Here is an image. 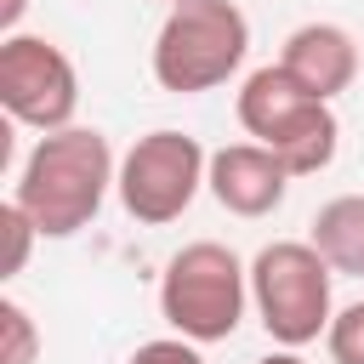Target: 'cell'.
<instances>
[{"instance_id":"obj_10","label":"cell","mask_w":364,"mask_h":364,"mask_svg":"<svg viewBox=\"0 0 364 364\" xmlns=\"http://www.w3.org/2000/svg\"><path fill=\"white\" fill-rule=\"evenodd\" d=\"M313 245L336 273H364V193H336L313 216Z\"/></svg>"},{"instance_id":"obj_15","label":"cell","mask_w":364,"mask_h":364,"mask_svg":"<svg viewBox=\"0 0 364 364\" xmlns=\"http://www.w3.org/2000/svg\"><path fill=\"white\" fill-rule=\"evenodd\" d=\"M23 6H28V0H0V28H6V34H17V17H23Z\"/></svg>"},{"instance_id":"obj_8","label":"cell","mask_w":364,"mask_h":364,"mask_svg":"<svg viewBox=\"0 0 364 364\" xmlns=\"http://www.w3.org/2000/svg\"><path fill=\"white\" fill-rule=\"evenodd\" d=\"M205 188L222 210L233 216H267L284 205V188H290V165L262 148V142H228L210 154V171H205Z\"/></svg>"},{"instance_id":"obj_11","label":"cell","mask_w":364,"mask_h":364,"mask_svg":"<svg viewBox=\"0 0 364 364\" xmlns=\"http://www.w3.org/2000/svg\"><path fill=\"white\" fill-rule=\"evenodd\" d=\"M40 358V330L23 301H0V364H34Z\"/></svg>"},{"instance_id":"obj_12","label":"cell","mask_w":364,"mask_h":364,"mask_svg":"<svg viewBox=\"0 0 364 364\" xmlns=\"http://www.w3.org/2000/svg\"><path fill=\"white\" fill-rule=\"evenodd\" d=\"M324 347H330L336 364H364V301H353V307H341V313L330 318Z\"/></svg>"},{"instance_id":"obj_13","label":"cell","mask_w":364,"mask_h":364,"mask_svg":"<svg viewBox=\"0 0 364 364\" xmlns=\"http://www.w3.org/2000/svg\"><path fill=\"white\" fill-rule=\"evenodd\" d=\"M0 228H6V279H11V273H23V262H28V245L40 239V228L28 222V210H23L17 199L0 210Z\"/></svg>"},{"instance_id":"obj_14","label":"cell","mask_w":364,"mask_h":364,"mask_svg":"<svg viewBox=\"0 0 364 364\" xmlns=\"http://www.w3.org/2000/svg\"><path fill=\"white\" fill-rule=\"evenodd\" d=\"M125 364H205V358H199V341H188V336H159V341H142Z\"/></svg>"},{"instance_id":"obj_4","label":"cell","mask_w":364,"mask_h":364,"mask_svg":"<svg viewBox=\"0 0 364 364\" xmlns=\"http://www.w3.org/2000/svg\"><path fill=\"white\" fill-rule=\"evenodd\" d=\"M245 51H250V23L233 0H182L154 34V80L176 97H193L239 74Z\"/></svg>"},{"instance_id":"obj_9","label":"cell","mask_w":364,"mask_h":364,"mask_svg":"<svg viewBox=\"0 0 364 364\" xmlns=\"http://www.w3.org/2000/svg\"><path fill=\"white\" fill-rule=\"evenodd\" d=\"M279 63L313 91V97H341L353 80H358V46H353V34L341 28V23H301L290 40H284V51H279Z\"/></svg>"},{"instance_id":"obj_7","label":"cell","mask_w":364,"mask_h":364,"mask_svg":"<svg viewBox=\"0 0 364 364\" xmlns=\"http://www.w3.org/2000/svg\"><path fill=\"white\" fill-rule=\"evenodd\" d=\"M0 102L11 119L34 131H63L80 108V74L46 34H6L0 40Z\"/></svg>"},{"instance_id":"obj_16","label":"cell","mask_w":364,"mask_h":364,"mask_svg":"<svg viewBox=\"0 0 364 364\" xmlns=\"http://www.w3.org/2000/svg\"><path fill=\"white\" fill-rule=\"evenodd\" d=\"M256 364H307L296 347H279V353H267V358H256Z\"/></svg>"},{"instance_id":"obj_2","label":"cell","mask_w":364,"mask_h":364,"mask_svg":"<svg viewBox=\"0 0 364 364\" xmlns=\"http://www.w3.org/2000/svg\"><path fill=\"white\" fill-rule=\"evenodd\" d=\"M233 108H239V125L290 165V176H313V171H324V165L336 159L341 125H336L330 102L313 97L284 63L256 68V74L239 85V102H233Z\"/></svg>"},{"instance_id":"obj_17","label":"cell","mask_w":364,"mask_h":364,"mask_svg":"<svg viewBox=\"0 0 364 364\" xmlns=\"http://www.w3.org/2000/svg\"><path fill=\"white\" fill-rule=\"evenodd\" d=\"M165 6H182V0H165Z\"/></svg>"},{"instance_id":"obj_5","label":"cell","mask_w":364,"mask_h":364,"mask_svg":"<svg viewBox=\"0 0 364 364\" xmlns=\"http://www.w3.org/2000/svg\"><path fill=\"white\" fill-rule=\"evenodd\" d=\"M330 279L336 267L318 256L313 239H273L250 262V301L262 313V330L279 347H307L330 330Z\"/></svg>"},{"instance_id":"obj_3","label":"cell","mask_w":364,"mask_h":364,"mask_svg":"<svg viewBox=\"0 0 364 364\" xmlns=\"http://www.w3.org/2000/svg\"><path fill=\"white\" fill-rule=\"evenodd\" d=\"M245 301H250V267L216 245V239H193L182 245L171 262H165V279H159V313L176 336L188 341H228L245 318Z\"/></svg>"},{"instance_id":"obj_1","label":"cell","mask_w":364,"mask_h":364,"mask_svg":"<svg viewBox=\"0 0 364 364\" xmlns=\"http://www.w3.org/2000/svg\"><path fill=\"white\" fill-rule=\"evenodd\" d=\"M114 182H119V165H114L108 136L85 125H63L28 148L11 199L28 210L40 239H74L80 228L97 222Z\"/></svg>"},{"instance_id":"obj_6","label":"cell","mask_w":364,"mask_h":364,"mask_svg":"<svg viewBox=\"0 0 364 364\" xmlns=\"http://www.w3.org/2000/svg\"><path fill=\"white\" fill-rule=\"evenodd\" d=\"M205 171H210V154L188 131H148L119 159L114 188H119V205H125L131 222L165 228L193 205V193L205 188Z\"/></svg>"}]
</instances>
